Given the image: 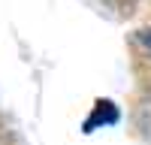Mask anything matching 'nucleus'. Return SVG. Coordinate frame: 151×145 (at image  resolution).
<instances>
[{
    "label": "nucleus",
    "instance_id": "nucleus-1",
    "mask_svg": "<svg viewBox=\"0 0 151 145\" xmlns=\"http://www.w3.org/2000/svg\"><path fill=\"white\" fill-rule=\"evenodd\" d=\"M136 42H139V45L145 48V55H151V27H148V30H139V33H136Z\"/></svg>",
    "mask_w": 151,
    "mask_h": 145
}]
</instances>
